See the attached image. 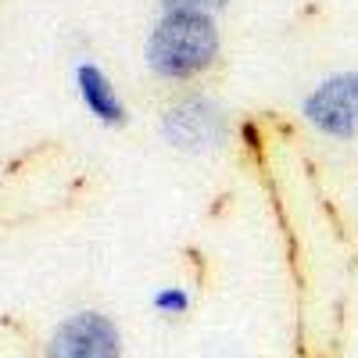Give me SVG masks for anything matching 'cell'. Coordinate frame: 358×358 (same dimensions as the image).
Segmentation results:
<instances>
[{"label":"cell","mask_w":358,"mask_h":358,"mask_svg":"<svg viewBox=\"0 0 358 358\" xmlns=\"http://www.w3.org/2000/svg\"><path fill=\"white\" fill-rule=\"evenodd\" d=\"M47 358H122V334L101 312H76L50 334Z\"/></svg>","instance_id":"4"},{"label":"cell","mask_w":358,"mask_h":358,"mask_svg":"<svg viewBox=\"0 0 358 358\" xmlns=\"http://www.w3.org/2000/svg\"><path fill=\"white\" fill-rule=\"evenodd\" d=\"M151 305H155L162 315H187L190 294H187V287H162V290L151 297Z\"/></svg>","instance_id":"7"},{"label":"cell","mask_w":358,"mask_h":358,"mask_svg":"<svg viewBox=\"0 0 358 358\" xmlns=\"http://www.w3.org/2000/svg\"><path fill=\"white\" fill-rule=\"evenodd\" d=\"M308 126L337 136V140H351L358 136V72H337L330 79H322L301 104Z\"/></svg>","instance_id":"3"},{"label":"cell","mask_w":358,"mask_h":358,"mask_svg":"<svg viewBox=\"0 0 358 358\" xmlns=\"http://www.w3.org/2000/svg\"><path fill=\"white\" fill-rule=\"evenodd\" d=\"M162 133L176 151L208 155V151H219L229 140V122H226V111L215 101H208L201 94H187L165 108Z\"/></svg>","instance_id":"2"},{"label":"cell","mask_w":358,"mask_h":358,"mask_svg":"<svg viewBox=\"0 0 358 358\" xmlns=\"http://www.w3.org/2000/svg\"><path fill=\"white\" fill-rule=\"evenodd\" d=\"M226 0H162V15H208L215 18Z\"/></svg>","instance_id":"6"},{"label":"cell","mask_w":358,"mask_h":358,"mask_svg":"<svg viewBox=\"0 0 358 358\" xmlns=\"http://www.w3.org/2000/svg\"><path fill=\"white\" fill-rule=\"evenodd\" d=\"M219 29L215 18L208 15H162L147 36L143 57L147 69L162 79L183 83L201 76L204 69H212V62L219 57Z\"/></svg>","instance_id":"1"},{"label":"cell","mask_w":358,"mask_h":358,"mask_svg":"<svg viewBox=\"0 0 358 358\" xmlns=\"http://www.w3.org/2000/svg\"><path fill=\"white\" fill-rule=\"evenodd\" d=\"M76 86H79V97H83L86 111L94 118H101V122H108V126L126 122V104H122V97H118L115 83L104 76V69H97L94 62L79 65L76 69Z\"/></svg>","instance_id":"5"}]
</instances>
